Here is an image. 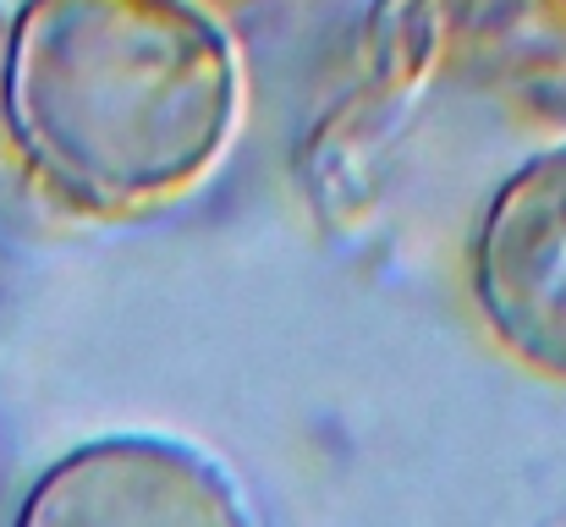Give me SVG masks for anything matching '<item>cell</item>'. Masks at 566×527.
<instances>
[{
	"instance_id": "7a4b0ae2",
	"label": "cell",
	"mask_w": 566,
	"mask_h": 527,
	"mask_svg": "<svg viewBox=\"0 0 566 527\" xmlns=\"http://www.w3.org/2000/svg\"><path fill=\"white\" fill-rule=\"evenodd\" d=\"M468 292L495 347L566 384V144L528 155L484 198Z\"/></svg>"
},
{
	"instance_id": "6da1fadb",
	"label": "cell",
	"mask_w": 566,
	"mask_h": 527,
	"mask_svg": "<svg viewBox=\"0 0 566 527\" xmlns=\"http://www.w3.org/2000/svg\"><path fill=\"white\" fill-rule=\"evenodd\" d=\"M248 116L231 28L198 0H22L0 133L61 203L105 220L198 192Z\"/></svg>"
},
{
	"instance_id": "277c9868",
	"label": "cell",
	"mask_w": 566,
	"mask_h": 527,
	"mask_svg": "<svg viewBox=\"0 0 566 527\" xmlns=\"http://www.w3.org/2000/svg\"><path fill=\"white\" fill-rule=\"evenodd\" d=\"M6 33H11V11L0 6V66H6Z\"/></svg>"
},
{
	"instance_id": "3957f363",
	"label": "cell",
	"mask_w": 566,
	"mask_h": 527,
	"mask_svg": "<svg viewBox=\"0 0 566 527\" xmlns=\"http://www.w3.org/2000/svg\"><path fill=\"white\" fill-rule=\"evenodd\" d=\"M11 527H253L237 478L166 434H105L55 456Z\"/></svg>"
}]
</instances>
